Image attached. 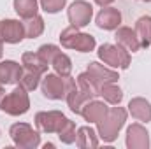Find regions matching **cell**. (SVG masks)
I'll return each mask as SVG.
<instances>
[{"mask_svg":"<svg viewBox=\"0 0 151 149\" xmlns=\"http://www.w3.org/2000/svg\"><path fill=\"white\" fill-rule=\"evenodd\" d=\"M47 148L53 149V148H55V144H51V142H49V144H44V149H47Z\"/></svg>","mask_w":151,"mask_h":149,"instance_id":"4dcf8cb0","label":"cell"},{"mask_svg":"<svg viewBox=\"0 0 151 149\" xmlns=\"http://www.w3.org/2000/svg\"><path fill=\"white\" fill-rule=\"evenodd\" d=\"M97 5H100V7H107V5H111L114 0H93Z\"/></svg>","mask_w":151,"mask_h":149,"instance_id":"f1b7e54d","label":"cell"},{"mask_svg":"<svg viewBox=\"0 0 151 149\" xmlns=\"http://www.w3.org/2000/svg\"><path fill=\"white\" fill-rule=\"evenodd\" d=\"M125 144L128 149H148L150 148V132L141 123H132L127 128Z\"/></svg>","mask_w":151,"mask_h":149,"instance_id":"30bf717a","label":"cell"},{"mask_svg":"<svg viewBox=\"0 0 151 149\" xmlns=\"http://www.w3.org/2000/svg\"><path fill=\"white\" fill-rule=\"evenodd\" d=\"M100 97L104 98V102L111 105H119L123 100V90L116 82H107L100 88Z\"/></svg>","mask_w":151,"mask_h":149,"instance_id":"7402d4cb","label":"cell"},{"mask_svg":"<svg viewBox=\"0 0 151 149\" xmlns=\"http://www.w3.org/2000/svg\"><path fill=\"white\" fill-rule=\"evenodd\" d=\"M67 119L69 117L62 111H40L35 114L34 123L42 133H58V130L63 126Z\"/></svg>","mask_w":151,"mask_h":149,"instance_id":"52a82bcc","label":"cell"},{"mask_svg":"<svg viewBox=\"0 0 151 149\" xmlns=\"http://www.w3.org/2000/svg\"><path fill=\"white\" fill-rule=\"evenodd\" d=\"M58 139L63 142V144H74L76 142V123L67 119L63 123V126L58 130Z\"/></svg>","mask_w":151,"mask_h":149,"instance_id":"484cf974","label":"cell"},{"mask_svg":"<svg viewBox=\"0 0 151 149\" xmlns=\"http://www.w3.org/2000/svg\"><path fill=\"white\" fill-rule=\"evenodd\" d=\"M9 137L19 149H37L40 146V135L28 123H14L9 128Z\"/></svg>","mask_w":151,"mask_h":149,"instance_id":"5b68a950","label":"cell"},{"mask_svg":"<svg viewBox=\"0 0 151 149\" xmlns=\"http://www.w3.org/2000/svg\"><path fill=\"white\" fill-rule=\"evenodd\" d=\"M142 2H151V0H142Z\"/></svg>","mask_w":151,"mask_h":149,"instance_id":"1f68e13d","label":"cell"},{"mask_svg":"<svg viewBox=\"0 0 151 149\" xmlns=\"http://www.w3.org/2000/svg\"><path fill=\"white\" fill-rule=\"evenodd\" d=\"M2 54H4V42L0 40V58H2Z\"/></svg>","mask_w":151,"mask_h":149,"instance_id":"f546056e","label":"cell"},{"mask_svg":"<svg viewBox=\"0 0 151 149\" xmlns=\"http://www.w3.org/2000/svg\"><path fill=\"white\" fill-rule=\"evenodd\" d=\"M21 72H23V65H19L18 62H14V60L0 62V84L2 86L18 84Z\"/></svg>","mask_w":151,"mask_h":149,"instance_id":"5bb4252c","label":"cell"},{"mask_svg":"<svg viewBox=\"0 0 151 149\" xmlns=\"http://www.w3.org/2000/svg\"><path fill=\"white\" fill-rule=\"evenodd\" d=\"M127 116L128 111L116 105V107H109V111L106 114V117L102 121L97 123V133H99V139L106 144H113L114 140L118 139L121 128L125 126L127 123Z\"/></svg>","mask_w":151,"mask_h":149,"instance_id":"6da1fadb","label":"cell"},{"mask_svg":"<svg viewBox=\"0 0 151 149\" xmlns=\"http://www.w3.org/2000/svg\"><path fill=\"white\" fill-rule=\"evenodd\" d=\"M23 28H25V39H37L42 35L44 32V19L42 16H32V18H27L23 19Z\"/></svg>","mask_w":151,"mask_h":149,"instance_id":"44dd1931","label":"cell"},{"mask_svg":"<svg viewBox=\"0 0 151 149\" xmlns=\"http://www.w3.org/2000/svg\"><path fill=\"white\" fill-rule=\"evenodd\" d=\"M114 40H116V44L125 47L128 53H137L141 49L139 37H137L135 30L130 28V27H118L116 34H114Z\"/></svg>","mask_w":151,"mask_h":149,"instance_id":"4fadbf2b","label":"cell"},{"mask_svg":"<svg viewBox=\"0 0 151 149\" xmlns=\"http://www.w3.org/2000/svg\"><path fill=\"white\" fill-rule=\"evenodd\" d=\"M86 72L91 75V79H93L100 88H102L104 84H107V82H118V79H119V75H118L116 70L104 67V65L99 63V62H90L88 67H86Z\"/></svg>","mask_w":151,"mask_h":149,"instance_id":"8fae6325","label":"cell"},{"mask_svg":"<svg viewBox=\"0 0 151 149\" xmlns=\"http://www.w3.org/2000/svg\"><path fill=\"white\" fill-rule=\"evenodd\" d=\"M76 86V79L67 75L62 77L56 72L55 74H47L44 75V79H40V91L47 100H65L69 91Z\"/></svg>","mask_w":151,"mask_h":149,"instance_id":"7a4b0ae2","label":"cell"},{"mask_svg":"<svg viewBox=\"0 0 151 149\" xmlns=\"http://www.w3.org/2000/svg\"><path fill=\"white\" fill-rule=\"evenodd\" d=\"M67 18L70 27L84 28L86 25H90L93 18V5L86 0H74L67 9Z\"/></svg>","mask_w":151,"mask_h":149,"instance_id":"ba28073f","label":"cell"},{"mask_svg":"<svg viewBox=\"0 0 151 149\" xmlns=\"http://www.w3.org/2000/svg\"><path fill=\"white\" fill-rule=\"evenodd\" d=\"M135 34L139 37L141 47H150L151 46V16H141L135 21Z\"/></svg>","mask_w":151,"mask_h":149,"instance_id":"ffe728a7","label":"cell"},{"mask_svg":"<svg viewBox=\"0 0 151 149\" xmlns=\"http://www.w3.org/2000/svg\"><path fill=\"white\" fill-rule=\"evenodd\" d=\"M25 39L23 21L19 19H0V40L4 44H19Z\"/></svg>","mask_w":151,"mask_h":149,"instance_id":"9c48e42d","label":"cell"},{"mask_svg":"<svg viewBox=\"0 0 151 149\" xmlns=\"http://www.w3.org/2000/svg\"><path fill=\"white\" fill-rule=\"evenodd\" d=\"M67 104H69V109L74 112V114H79L81 116V111H83V107H84V104L86 102H90V100H93L88 93H84L81 88H77V84H76L74 88L69 91V95H67Z\"/></svg>","mask_w":151,"mask_h":149,"instance_id":"d6986e66","label":"cell"},{"mask_svg":"<svg viewBox=\"0 0 151 149\" xmlns=\"http://www.w3.org/2000/svg\"><path fill=\"white\" fill-rule=\"evenodd\" d=\"M51 67L55 69L56 74L62 75V77H67V75L72 74V60L69 58V54H65L62 51L55 56V60L51 62Z\"/></svg>","mask_w":151,"mask_h":149,"instance_id":"cb8c5ba5","label":"cell"},{"mask_svg":"<svg viewBox=\"0 0 151 149\" xmlns=\"http://www.w3.org/2000/svg\"><path fill=\"white\" fill-rule=\"evenodd\" d=\"M18 84H19V86H23L27 91H34V90H37L39 86H40V75L35 74V72H32V70L23 69V72H21V77H19Z\"/></svg>","mask_w":151,"mask_h":149,"instance_id":"d4e9b609","label":"cell"},{"mask_svg":"<svg viewBox=\"0 0 151 149\" xmlns=\"http://www.w3.org/2000/svg\"><path fill=\"white\" fill-rule=\"evenodd\" d=\"M60 51H62V49H60L58 46H55V44H42V46L37 49L39 56H40L47 65H51V62L55 60V56H56Z\"/></svg>","mask_w":151,"mask_h":149,"instance_id":"4316f807","label":"cell"},{"mask_svg":"<svg viewBox=\"0 0 151 149\" xmlns=\"http://www.w3.org/2000/svg\"><path fill=\"white\" fill-rule=\"evenodd\" d=\"M60 44L65 49H74L79 53H91L97 47V40L93 35L81 32L76 27H67L60 32Z\"/></svg>","mask_w":151,"mask_h":149,"instance_id":"3957f363","label":"cell"},{"mask_svg":"<svg viewBox=\"0 0 151 149\" xmlns=\"http://www.w3.org/2000/svg\"><path fill=\"white\" fill-rule=\"evenodd\" d=\"M128 114L141 121V123H150L151 121V102L142 98V97H135L128 102Z\"/></svg>","mask_w":151,"mask_h":149,"instance_id":"2e32d148","label":"cell"},{"mask_svg":"<svg viewBox=\"0 0 151 149\" xmlns=\"http://www.w3.org/2000/svg\"><path fill=\"white\" fill-rule=\"evenodd\" d=\"M95 23L100 30H116L121 25V12L116 7H102L95 18Z\"/></svg>","mask_w":151,"mask_h":149,"instance_id":"7c38bea8","label":"cell"},{"mask_svg":"<svg viewBox=\"0 0 151 149\" xmlns=\"http://www.w3.org/2000/svg\"><path fill=\"white\" fill-rule=\"evenodd\" d=\"M107 111H109V107L106 105V102L93 98V100H90V102L84 104V107H83V111H81V116L84 117V121H88V123L91 125V123L102 121V119L106 117Z\"/></svg>","mask_w":151,"mask_h":149,"instance_id":"9a60e30c","label":"cell"},{"mask_svg":"<svg viewBox=\"0 0 151 149\" xmlns=\"http://www.w3.org/2000/svg\"><path fill=\"white\" fill-rule=\"evenodd\" d=\"M12 5H14L16 14L21 19L32 18V16H35L39 12V2L37 0H14Z\"/></svg>","mask_w":151,"mask_h":149,"instance_id":"603a6c76","label":"cell"},{"mask_svg":"<svg viewBox=\"0 0 151 149\" xmlns=\"http://www.w3.org/2000/svg\"><path fill=\"white\" fill-rule=\"evenodd\" d=\"M99 133L91 126H81L76 130V144L81 149H95L99 148Z\"/></svg>","mask_w":151,"mask_h":149,"instance_id":"e0dca14e","label":"cell"},{"mask_svg":"<svg viewBox=\"0 0 151 149\" xmlns=\"http://www.w3.org/2000/svg\"><path fill=\"white\" fill-rule=\"evenodd\" d=\"M30 109V97L28 91L23 86H16L11 93H5V97L0 102V111L9 116H23Z\"/></svg>","mask_w":151,"mask_h":149,"instance_id":"277c9868","label":"cell"},{"mask_svg":"<svg viewBox=\"0 0 151 149\" xmlns=\"http://www.w3.org/2000/svg\"><path fill=\"white\" fill-rule=\"evenodd\" d=\"M21 65H23V69L32 70V72H35V74H39V75H44L47 72V69H49V65L39 56V53H34V51L23 53V56H21Z\"/></svg>","mask_w":151,"mask_h":149,"instance_id":"ac0fdd59","label":"cell"},{"mask_svg":"<svg viewBox=\"0 0 151 149\" xmlns=\"http://www.w3.org/2000/svg\"><path fill=\"white\" fill-rule=\"evenodd\" d=\"M40 9L47 14H56L60 12L65 5H67V0H40L39 2Z\"/></svg>","mask_w":151,"mask_h":149,"instance_id":"83f0119b","label":"cell"},{"mask_svg":"<svg viewBox=\"0 0 151 149\" xmlns=\"http://www.w3.org/2000/svg\"><path fill=\"white\" fill-rule=\"evenodd\" d=\"M97 54L106 65H109L113 69H123L125 70L130 67V62H132L130 53L125 47H121L119 44H102L99 47Z\"/></svg>","mask_w":151,"mask_h":149,"instance_id":"8992f818","label":"cell"}]
</instances>
